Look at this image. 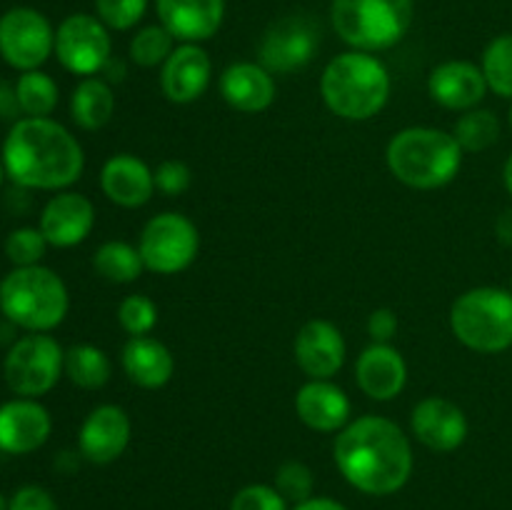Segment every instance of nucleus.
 Returning <instances> with one entry per match:
<instances>
[{
  "instance_id": "79ce46f5",
  "label": "nucleus",
  "mask_w": 512,
  "mask_h": 510,
  "mask_svg": "<svg viewBox=\"0 0 512 510\" xmlns=\"http://www.w3.org/2000/svg\"><path fill=\"white\" fill-rule=\"evenodd\" d=\"M20 113L18 98H15V88L0 83V118H15Z\"/></svg>"
},
{
  "instance_id": "39448f33",
  "label": "nucleus",
  "mask_w": 512,
  "mask_h": 510,
  "mask_svg": "<svg viewBox=\"0 0 512 510\" xmlns=\"http://www.w3.org/2000/svg\"><path fill=\"white\" fill-rule=\"evenodd\" d=\"M68 310V285L45 265L13 268L0 280V313L28 333H50Z\"/></svg>"
},
{
  "instance_id": "412c9836",
  "label": "nucleus",
  "mask_w": 512,
  "mask_h": 510,
  "mask_svg": "<svg viewBox=\"0 0 512 510\" xmlns=\"http://www.w3.org/2000/svg\"><path fill=\"white\" fill-rule=\"evenodd\" d=\"M100 190L120 208H143L155 195V173L138 155H110L100 170Z\"/></svg>"
},
{
  "instance_id": "de8ad7c7",
  "label": "nucleus",
  "mask_w": 512,
  "mask_h": 510,
  "mask_svg": "<svg viewBox=\"0 0 512 510\" xmlns=\"http://www.w3.org/2000/svg\"><path fill=\"white\" fill-rule=\"evenodd\" d=\"M8 503H10V500L5 498L3 493H0V510H8Z\"/></svg>"
},
{
  "instance_id": "ea45409f",
  "label": "nucleus",
  "mask_w": 512,
  "mask_h": 510,
  "mask_svg": "<svg viewBox=\"0 0 512 510\" xmlns=\"http://www.w3.org/2000/svg\"><path fill=\"white\" fill-rule=\"evenodd\" d=\"M398 333V315L390 308H375L368 318V335L373 343H390Z\"/></svg>"
},
{
  "instance_id": "37998d69",
  "label": "nucleus",
  "mask_w": 512,
  "mask_h": 510,
  "mask_svg": "<svg viewBox=\"0 0 512 510\" xmlns=\"http://www.w3.org/2000/svg\"><path fill=\"white\" fill-rule=\"evenodd\" d=\"M495 235H498L500 243L512 248V208L503 210L498 215V220H495Z\"/></svg>"
},
{
  "instance_id": "b1692460",
  "label": "nucleus",
  "mask_w": 512,
  "mask_h": 510,
  "mask_svg": "<svg viewBox=\"0 0 512 510\" xmlns=\"http://www.w3.org/2000/svg\"><path fill=\"white\" fill-rule=\"evenodd\" d=\"M218 88L230 108L248 115L268 110L275 103V95H278L275 75L260 63H250V60L228 65L220 75Z\"/></svg>"
},
{
  "instance_id": "c756f323",
  "label": "nucleus",
  "mask_w": 512,
  "mask_h": 510,
  "mask_svg": "<svg viewBox=\"0 0 512 510\" xmlns=\"http://www.w3.org/2000/svg\"><path fill=\"white\" fill-rule=\"evenodd\" d=\"M453 138L463 153H483L500 140V120L493 110L473 108L465 110L453 125Z\"/></svg>"
},
{
  "instance_id": "7c9ffc66",
  "label": "nucleus",
  "mask_w": 512,
  "mask_h": 510,
  "mask_svg": "<svg viewBox=\"0 0 512 510\" xmlns=\"http://www.w3.org/2000/svg\"><path fill=\"white\" fill-rule=\"evenodd\" d=\"M480 70H483L488 90H493L500 98L512 100V33L498 35L485 45Z\"/></svg>"
},
{
  "instance_id": "72a5a7b5",
  "label": "nucleus",
  "mask_w": 512,
  "mask_h": 510,
  "mask_svg": "<svg viewBox=\"0 0 512 510\" xmlns=\"http://www.w3.org/2000/svg\"><path fill=\"white\" fill-rule=\"evenodd\" d=\"M273 485L290 505H298L315 495V475L303 460H285V463L275 470Z\"/></svg>"
},
{
  "instance_id": "6ab92c4d",
  "label": "nucleus",
  "mask_w": 512,
  "mask_h": 510,
  "mask_svg": "<svg viewBox=\"0 0 512 510\" xmlns=\"http://www.w3.org/2000/svg\"><path fill=\"white\" fill-rule=\"evenodd\" d=\"M355 383L378 403H390L408 385V363L390 343H370L355 363Z\"/></svg>"
},
{
  "instance_id": "f03ea898",
  "label": "nucleus",
  "mask_w": 512,
  "mask_h": 510,
  "mask_svg": "<svg viewBox=\"0 0 512 510\" xmlns=\"http://www.w3.org/2000/svg\"><path fill=\"white\" fill-rule=\"evenodd\" d=\"M0 158L8 178L30 190H68L85 170L83 145L53 118L15 120Z\"/></svg>"
},
{
  "instance_id": "aec40b11",
  "label": "nucleus",
  "mask_w": 512,
  "mask_h": 510,
  "mask_svg": "<svg viewBox=\"0 0 512 510\" xmlns=\"http://www.w3.org/2000/svg\"><path fill=\"white\" fill-rule=\"evenodd\" d=\"M428 93L448 110H473L488 95V83L480 65L470 60H445L428 75Z\"/></svg>"
},
{
  "instance_id": "20e7f679",
  "label": "nucleus",
  "mask_w": 512,
  "mask_h": 510,
  "mask_svg": "<svg viewBox=\"0 0 512 510\" xmlns=\"http://www.w3.org/2000/svg\"><path fill=\"white\" fill-rule=\"evenodd\" d=\"M385 163L395 180L415 190L445 188L463 168V148L453 133L413 125L390 138Z\"/></svg>"
},
{
  "instance_id": "dca6fc26",
  "label": "nucleus",
  "mask_w": 512,
  "mask_h": 510,
  "mask_svg": "<svg viewBox=\"0 0 512 510\" xmlns=\"http://www.w3.org/2000/svg\"><path fill=\"white\" fill-rule=\"evenodd\" d=\"M213 80V60L200 43H180L160 68V90L175 105L203 98Z\"/></svg>"
},
{
  "instance_id": "a19ab883",
  "label": "nucleus",
  "mask_w": 512,
  "mask_h": 510,
  "mask_svg": "<svg viewBox=\"0 0 512 510\" xmlns=\"http://www.w3.org/2000/svg\"><path fill=\"white\" fill-rule=\"evenodd\" d=\"M290 510H348L340 500L328 498V495H313V498L303 500V503L293 505Z\"/></svg>"
},
{
  "instance_id": "4468645a",
  "label": "nucleus",
  "mask_w": 512,
  "mask_h": 510,
  "mask_svg": "<svg viewBox=\"0 0 512 510\" xmlns=\"http://www.w3.org/2000/svg\"><path fill=\"white\" fill-rule=\"evenodd\" d=\"M293 355L308 380H333L345 365L348 343L338 325L325 318H313L295 335Z\"/></svg>"
},
{
  "instance_id": "9b49d317",
  "label": "nucleus",
  "mask_w": 512,
  "mask_h": 510,
  "mask_svg": "<svg viewBox=\"0 0 512 510\" xmlns=\"http://www.w3.org/2000/svg\"><path fill=\"white\" fill-rule=\"evenodd\" d=\"M55 53V30L35 8H10L0 15V58L10 68L38 70Z\"/></svg>"
},
{
  "instance_id": "cd10ccee",
  "label": "nucleus",
  "mask_w": 512,
  "mask_h": 510,
  "mask_svg": "<svg viewBox=\"0 0 512 510\" xmlns=\"http://www.w3.org/2000/svg\"><path fill=\"white\" fill-rule=\"evenodd\" d=\"M95 273L103 280L115 285H130L143 275L145 263L140 258L138 245H130L125 240H105L93 255Z\"/></svg>"
},
{
  "instance_id": "ddd939ff",
  "label": "nucleus",
  "mask_w": 512,
  "mask_h": 510,
  "mask_svg": "<svg viewBox=\"0 0 512 510\" xmlns=\"http://www.w3.org/2000/svg\"><path fill=\"white\" fill-rule=\"evenodd\" d=\"M318 50V33L305 18L278 20L270 25L260 43V65L273 75H288L305 68Z\"/></svg>"
},
{
  "instance_id": "4be33fe9",
  "label": "nucleus",
  "mask_w": 512,
  "mask_h": 510,
  "mask_svg": "<svg viewBox=\"0 0 512 510\" xmlns=\"http://www.w3.org/2000/svg\"><path fill=\"white\" fill-rule=\"evenodd\" d=\"M295 413L315 433H340L350 423L353 403L333 380H308L295 395Z\"/></svg>"
},
{
  "instance_id": "a878e982",
  "label": "nucleus",
  "mask_w": 512,
  "mask_h": 510,
  "mask_svg": "<svg viewBox=\"0 0 512 510\" xmlns=\"http://www.w3.org/2000/svg\"><path fill=\"white\" fill-rule=\"evenodd\" d=\"M115 113V93L113 85L105 78H80V83L73 88L70 95V118L80 130L105 128Z\"/></svg>"
},
{
  "instance_id": "c85d7f7f",
  "label": "nucleus",
  "mask_w": 512,
  "mask_h": 510,
  "mask_svg": "<svg viewBox=\"0 0 512 510\" xmlns=\"http://www.w3.org/2000/svg\"><path fill=\"white\" fill-rule=\"evenodd\" d=\"M15 98L25 118H50L58 108L60 88L43 70H28V73H20L15 83Z\"/></svg>"
},
{
  "instance_id": "bb28decb",
  "label": "nucleus",
  "mask_w": 512,
  "mask_h": 510,
  "mask_svg": "<svg viewBox=\"0 0 512 510\" xmlns=\"http://www.w3.org/2000/svg\"><path fill=\"white\" fill-rule=\"evenodd\" d=\"M65 375L83 390H100L113 375V360L103 348L90 343L70 345L65 350Z\"/></svg>"
},
{
  "instance_id": "58836bf2",
  "label": "nucleus",
  "mask_w": 512,
  "mask_h": 510,
  "mask_svg": "<svg viewBox=\"0 0 512 510\" xmlns=\"http://www.w3.org/2000/svg\"><path fill=\"white\" fill-rule=\"evenodd\" d=\"M8 510H58V503L50 490L40 488V485H23L10 495Z\"/></svg>"
},
{
  "instance_id": "e433bc0d",
  "label": "nucleus",
  "mask_w": 512,
  "mask_h": 510,
  "mask_svg": "<svg viewBox=\"0 0 512 510\" xmlns=\"http://www.w3.org/2000/svg\"><path fill=\"white\" fill-rule=\"evenodd\" d=\"M228 510H290V503L278 493L275 485L250 483L230 498Z\"/></svg>"
},
{
  "instance_id": "1a4fd4ad",
  "label": "nucleus",
  "mask_w": 512,
  "mask_h": 510,
  "mask_svg": "<svg viewBox=\"0 0 512 510\" xmlns=\"http://www.w3.org/2000/svg\"><path fill=\"white\" fill-rule=\"evenodd\" d=\"M145 270L155 275H178L195 263L200 253V233L185 215L158 213L143 225L138 238Z\"/></svg>"
},
{
  "instance_id": "4c0bfd02",
  "label": "nucleus",
  "mask_w": 512,
  "mask_h": 510,
  "mask_svg": "<svg viewBox=\"0 0 512 510\" xmlns=\"http://www.w3.org/2000/svg\"><path fill=\"white\" fill-rule=\"evenodd\" d=\"M153 173L155 190L168 195V198H178V195L188 193L190 185H193V170H190L188 163H183V160L178 158L163 160Z\"/></svg>"
},
{
  "instance_id": "9d476101",
  "label": "nucleus",
  "mask_w": 512,
  "mask_h": 510,
  "mask_svg": "<svg viewBox=\"0 0 512 510\" xmlns=\"http://www.w3.org/2000/svg\"><path fill=\"white\" fill-rule=\"evenodd\" d=\"M55 55L68 73L93 78L103 73L108 60L113 58L110 28L98 15H68L55 30Z\"/></svg>"
},
{
  "instance_id": "473e14b6",
  "label": "nucleus",
  "mask_w": 512,
  "mask_h": 510,
  "mask_svg": "<svg viewBox=\"0 0 512 510\" xmlns=\"http://www.w3.org/2000/svg\"><path fill=\"white\" fill-rule=\"evenodd\" d=\"M118 323L130 338L150 335L155 325H158V305L148 295H125L118 305Z\"/></svg>"
},
{
  "instance_id": "393cba45",
  "label": "nucleus",
  "mask_w": 512,
  "mask_h": 510,
  "mask_svg": "<svg viewBox=\"0 0 512 510\" xmlns=\"http://www.w3.org/2000/svg\"><path fill=\"white\" fill-rule=\"evenodd\" d=\"M120 365L128 380L138 388L158 390L173 380L175 358L163 340L153 335H140V338H128L120 353Z\"/></svg>"
},
{
  "instance_id": "423d86ee",
  "label": "nucleus",
  "mask_w": 512,
  "mask_h": 510,
  "mask_svg": "<svg viewBox=\"0 0 512 510\" xmlns=\"http://www.w3.org/2000/svg\"><path fill=\"white\" fill-rule=\"evenodd\" d=\"M415 0H333L330 20L343 43L363 53H380L408 35Z\"/></svg>"
},
{
  "instance_id": "a211bd4d",
  "label": "nucleus",
  "mask_w": 512,
  "mask_h": 510,
  "mask_svg": "<svg viewBox=\"0 0 512 510\" xmlns=\"http://www.w3.org/2000/svg\"><path fill=\"white\" fill-rule=\"evenodd\" d=\"M53 418L38 398H13L0 405V450L8 455L35 453L48 443Z\"/></svg>"
},
{
  "instance_id": "49530a36",
  "label": "nucleus",
  "mask_w": 512,
  "mask_h": 510,
  "mask_svg": "<svg viewBox=\"0 0 512 510\" xmlns=\"http://www.w3.org/2000/svg\"><path fill=\"white\" fill-rule=\"evenodd\" d=\"M5 165H3V158H0V188H3V180H5Z\"/></svg>"
},
{
  "instance_id": "c9c22d12",
  "label": "nucleus",
  "mask_w": 512,
  "mask_h": 510,
  "mask_svg": "<svg viewBox=\"0 0 512 510\" xmlns=\"http://www.w3.org/2000/svg\"><path fill=\"white\" fill-rule=\"evenodd\" d=\"M148 0H95V15L110 30H133L143 20Z\"/></svg>"
},
{
  "instance_id": "2eb2a0df",
  "label": "nucleus",
  "mask_w": 512,
  "mask_h": 510,
  "mask_svg": "<svg viewBox=\"0 0 512 510\" xmlns=\"http://www.w3.org/2000/svg\"><path fill=\"white\" fill-rule=\"evenodd\" d=\"M133 423L125 408L103 403L85 415L78 433V450L88 463L110 465L128 450Z\"/></svg>"
},
{
  "instance_id": "09e8293b",
  "label": "nucleus",
  "mask_w": 512,
  "mask_h": 510,
  "mask_svg": "<svg viewBox=\"0 0 512 510\" xmlns=\"http://www.w3.org/2000/svg\"><path fill=\"white\" fill-rule=\"evenodd\" d=\"M508 120H510V128H512V105H510V115H508Z\"/></svg>"
},
{
  "instance_id": "f704fd0d",
  "label": "nucleus",
  "mask_w": 512,
  "mask_h": 510,
  "mask_svg": "<svg viewBox=\"0 0 512 510\" xmlns=\"http://www.w3.org/2000/svg\"><path fill=\"white\" fill-rule=\"evenodd\" d=\"M48 250V240L40 233V228H15L5 238V255L15 268H28V265H40Z\"/></svg>"
},
{
  "instance_id": "8fccbe9b",
  "label": "nucleus",
  "mask_w": 512,
  "mask_h": 510,
  "mask_svg": "<svg viewBox=\"0 0 512 510\" xmlns=\"http://www.w3.org/2000/svg\"><path fill=\"white\" fill-rule=\"evenodd\" d=\"M510 290H512V285H510Z\"/></svg>"
},
{
  "instance_id": "2f4dec72",
  "label": "nucleus",
  "mask_w": 512,
  "mask_h": 510,
  "mask_svg": "<svg viewBox=\"0 0 512 510\" xmlns=\"http://www.w3.org/2000/svg\"><path fill=\"white\" fill-rule=\"evenodd\" d=\"M175 50V38L165 25H145L138 33L130 38L128 55L135 65L140 68H163L165 60L170 58V53Z\"/></svg>"
},
{
  "instance_id": "0eeeda50",
  "label": "nucleus",
  "mask_w": 512,
  "mask_h": 510,
  "mask_svg": "<svg viewBox=\"0 0 512 510\" xmlns=\"http://www.w3.org/2000/svg\"><path fill=\"white\" fill-rule=\"evenodd\" d=\"M450 330L475 353H503L512 345V290L480 285L458 295L450 308Z\"/></svg>"
},
{
  "instance_id": "f257e3e1",
  "label": "nucleus",
  "mask_w": 512,
  "mask_h": 510,
  "mask_svg": "<svg viewBox=\"0 0 512 510\" xmlns=\"http://www.w3.org/2000/svg\"><path fill=\"white\" fill-rule=\"evenodd\" d=\"M333 460L350 488L375 498L403 490L415 465L405 430L383 415L350 420L335 438Z\"/></svg>"
},
{
  "instance_id": "f8f14e48",
  "label": "nucleus",
  "mask_w": 512,
  "mask_h": 510,
  "mask_svg": "<svg viewBox=\"0 0 512 510\" xmlns=\"http://www.w3.org/2000/svg\"><path fill=\"white\" fill-rule=\"evenodd\" d=\"M410 433L433 453H453L468 440L470 423L458 403L428 395L410 413Z\"/></svg>"
},
{
  "instance_id": "5701e85b",
  "label": "nucleus",
  "mask_w": 512,
  "mask_h": 510,
  "mask_svg": "<svg viewBox=\"0 0 512 510\" xmlns=\"http://www.w3.org/2000/svg\"><path fill=\"white\" fill-rule=\"evenodd\" d=\"M155 13L178 43H203L223 25L225 0H155Z\"/></svg>"
},
{
  "instance_id": "7ed1b4c3",
  "label": "nucleus",
  "mask_w": 512,
  "mask_h": 510,
  "mask_svg": "<svg viewBox=\"0 0 512 510\" xmlns=\"http://www.w3.org/2000/svg\"><path fill=\"white\" fill-rule=\"evenodd\" d=\"M393 80L375 53L348 50L325 65L320 75V95L330 113L343 120L363 123L388 105Z\"/></svg>"
},
{
  "instance_id": "c03bdc74",
  "label": "nucleus",
  "mask_w": 512,
  "mask_h": 510,
  "mask_svg": "<svg viewBox=\"0 0 512 510\" xmlns=\"http://www.w3.org/2000/svg\"><path fill=\"white\" fill-rule=\"evenodd\" d=\"M103 75H105V80H108V83L113 85V83H123L125 75H128V70H125L123 60L110 58L108 65H105V68H103Z\"/></svg>"
},
{
  "instance_id": "a18cd8bd",
  "label": "nucleus",
  "mask_w": 512,
  "mask_h": 510,
  "mask_svg": "<svg viewBox=\"0 0 512 510\" xmlns=\"http://www.w3.org/2000/svg\"><path fill=\"white\" fill-rule=\"evenodd\" d=\"M503 183H505V190H508L510 198H512V153H510V158L505 160V168H503Z\"/></svg>"
},
{
  "instance_id": "f3484780",
  "label": "nucleus",
  "mask_w": 512,
  "mask_h": 510,
  "mask_svg": "<svg viewBox=\"0 0 512 510\" xmlns=\"http://www.w3.org/2000/svg\"><path fill=\"white\" fill-rule=\"evenodd\" d=\"M53 248H75L85 243L95 228V205L75 190H58V195L45 203L38 223Z\"/></svg>"
},
{
  "instance_id": "6e6552de",
  "label": "nucleus",
  "mask_w": 512,
  "mask_h": 510,
  "mask_svg": "<svg viewBox=\"0 0 512 510\" xmlns=\"http://www.w3.org/2000/svg\"><path fill=\"white\" fill-rule=\"evenodd\" d=\"M65 375V350L53 335L28 333L10 345L3 360L5 385L18 398H40Z\"/></svg>"
}]
</instances>
